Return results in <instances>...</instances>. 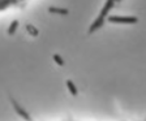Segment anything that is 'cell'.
<instances>
[{
	"instance_id": "6da1fadb",
	"label": "cell",
	"mask_w": 146,
	"mask_h": 121,
	"mask_svg": "<svg viewBox=\"0 0 146 121\" xmlns=\"http://www.w3.org/2000/svg\"><path fill=\"white\" fill-rule=\"evenodd\" d=\"M111 22H127V24H133L137 20L134 17H109Z\"/></svg>"
},
{
	"instance_id": "7a4b0ae2",
	"label": "cell",
	"mask_w": 146,
	"mask_h": 121,
	"mask_svg": "<svg viewBox=\"0 0 146 121\" xmlns=\"http://www.w3.org/2000/svg\"><path fill=\"white\" fill-rule=\"evenodd\" d=\"M28 31H29L30 34H33L34 37H35V35H38V31H36V29L34 28V26H32V25H28Z\"/></svg>"
},
{
	"instance_id": "3957f363",
	"label": "cell",
	"mask_w": 146,
	"mask_h": 121,
	"mask_svg": "<svg viewBox=\"0 0 146 121\" xmlns=\"http://www.w3.org/2000/svg\"><path fill=\"white\" fill-rule=\"evenodd\" d=\"M50 10H51V12H56V13H61V14H67V13H68V10H67V9H58V8H51Z\"/></svg>"
},
{
	"instance_id": "277c9868",
	"label": "cell",
	"mask_w": 146,
	"mask_h": 121,
	"mask_svg": "<svg viewBox=\"0 0 146 121\" xmlns=\"http://www.w3.org/2000/svg\"><path fill=\"white\" fill-rule=\"evenodd\" d=\"M17 25H18V22H17V21H13V24H12V26H11V29H9V34H13V33L16 31Z\"/></svg>"
},
{
	"instance_id": "5b68a950",
	"label": "cell",
	"mask_w": 146,
	"mask_h": 121,
	"mask_svg": "<svg viewBox=\"0 0 146 121\" xmlns=\"http://www.w3.org/2000/svg\"><path fill=\"white\" fill-rule=\"evenodd\" d=\"M68 86H69V90H71V92H72V94H77V90H76L74 85H72V82H71V81H68Z\"/></svg>"
},
{
	"instance_id": "8992f818",
	"label": "cell",
	"mask_w": 146,
	"mask_h": 121,
	"mask_svg": "<svg viewBox=\"0 0 146 121\" xmlns=\"http://www.w3.org/2000/svg\"><path fill=\"white\" fill-rule=\"evenodd\" d=\"M54 60H55V61H56L59 65H63V64H64V63H63V60L60 59V56H59V55H55V56H54Z\"/></svg>"
}]
</instances>
